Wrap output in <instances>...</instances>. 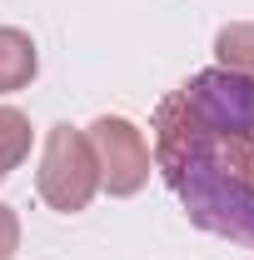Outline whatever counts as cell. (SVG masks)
<instances>
[{
  "mask_svg": "<svg viewBox=\"0 0 254 260\" xmlns=\"http://www.w3.org/2000/svg\"><path fill=\"white\" fill-rule=\"evenodd\" d=\"M85 140H90V150H95V165H100V190H110L115 200H130V195L145 190V180H150V140H145V130L125 120V115H100L85 125Z\"/></svg>",
  "mask_w": 254,
  "mask_h": 260,
  "instance_id": "cell-3",
  "label": "cell"
},
{
  "mask_svg": "<svg viewBox=\"0 0 254 260\" xmlns=\"http://www.w3.org/2000/svg\"><path fill=\"white\" fill-rule=\"evenodd\" d=\"M35 190L50 210L60 215H80L100 190V165L95 150L85 140V130L75 125H50L45 130V150H40V170H35Z\"/></svg>",
  "mask_w": 254,
  "mask_h": 260,
  "instance_id": "cell-2",
  "label": "cell"
},
{
  "mask_svg": "<svg viewBox=\"0 0 254 260\" xmlns=\"http://www.w3.org/2000/svg\"><path fill=\"white\" fill-rule=\"evenodd\" d=\"M155 170L190 225L254 245V80L199 70L155 105Z\"/></svg>",
  "mask_w": 254,
  "mask_h": 260,
  "instance_id": "cell-1",
  "label": "cell"
},
{
  "mask_svg": "<svg viewBox=\"0 0 254 260\" xmlns=\"http://www.w3.org/2000/svg\"><path fill=\"white\" fill-rule=\"evenodd\" d=\"M30 115L25 110H15V105H0V180L10 175V170H20L25 155H30Z\"/></svg>",
  "mask_w": 254,
  "mask_h": 260,
  "instance_id": "cell-5",
  "label": "cell"
},
{
  "mask_svg": "<svg viewBox=\"0 0 254 260\" xmlns=\"http://www.w3.org/2000/svg\"><path fill=\"white\" fill-rule=\"evenodd\" d=\"M15 250H20V215H15V205L0 200V260H10Z\"/></svg>",
  "mask_w": 254,
  "mask_h": 260,
  "instance_id": "cell-7",
  "label": "cell"
},
{
  "mask_svg": "<svg viewBox=\"0 0 254 260\" xmlns=\"http://www.w3.org/2000/svg\"><path fill=\"white\" fill-rule=\"evenodd\" d=\"M35 75H40V50L25 30L15 25H0V95L10 90H25Z\"/></svg>",
  "mask_w": 254,
  "mask_h": 260,
  "instance_id": "cell-4",
  "label": "cell"
},
{
  "mask_svg": "<svg viewBox=\"0 0 254 260\" xmlns=\"http://www.w3.org/2000/svg\"><path fill=\"white\" fill-rule=\"evenodd\" d=\"M215 60H220V70H234V75L254 80V25L249 20H234L215 35Z\"/></svg>",
  "mask_w": 254,
  "mask_h": 260,
  "instance_id": "cell-6",
  "label": "cell"
}]
</instances>
